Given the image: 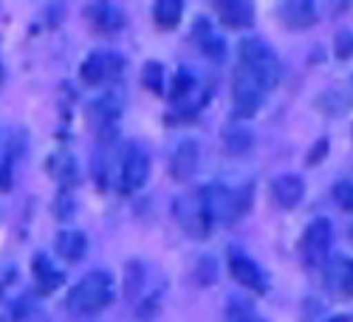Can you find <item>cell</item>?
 Masks as SVG:
<instances>
[{
	"label": "cell",
	"mask_w": 353,
	"mask_h": 322,
	"mask_svg": "<svg viewBox=\"0 0 353 322\" xmlns=\"http://www.w3.org/2000/svg\"><path fill=\"white\" fill-rule=\"evenodd\" d=\"M116 297V285H113V277L110 272H88L65 297V308L74 314V316H94L99 311H105Z\"/></svg>",
	"instance_id": "cell-1"
},
{
	"label": "cell",
	"mask_w": 353,
	"mask_h": 322,
	"mask_svg": "<svg viewBox=\"0 0 353 322\" xmlns=\"http://www.w3.org/2000/svg\"><path fill=\"white\" fill-rule=\"evenodd\" d=\"M201 195H203V207H207L212 226L238 223L252 207V184H246V187L207 184V187H201Z\"/></svg>",
	"instance_id": "cell-2"
},
{
	"label": "cell",
	"mask_w": 353,
	"mask_h": 322,
	"mask_svg": "<svg viewBox=\"0 0 353 322\" xmlns=\"http://www.w3.org/2000/svg\"><path fill=\"white\" fill-rule=\"evenodd\" d=\"M238 60H241L238 66L246 68L249 74H254L269 91L277 88V82L283 77V63L269 43H263L257 37H243L238 43Z\"/></svg>",
	"instance_id": "cell-3"
},
{
	"label": "cell",
	"mask_w": 353,
	"mask_h": 322,
	"mask_svg": "<svg viewBox=\"0 0 353 322\" xmlns=\"http://www.w3.org/2000/svg\"><path fill=\"white\" fill-rule=\"evenodd\" d=\"M150 179V156L141 144L130 141L119 148V167H116V184L122 192H136Z\"/></svg>",
	"instance_id": "cell-4"
},
{
	"label": "cell",
	"mask_w": 353,
	"mask_h": 322,
	"mask_svg": "<svg viewBox=\"0 0 353 322\" xmlns=\"http://www.w3.org/2000/svg\"><path fill=\"white\" fill-rule=\"evenodd\" d=\"M331 246H334V226L328 218H314L303 238H300V257L308 269H322L331 260Z\"/></svg>",
	"instance_id": "cell-5"
},
{
	"label": "cell",
	"mask_w": 353,
	"mask_h": 322,
	"mask_svg": "<svg viewBox=\"0 0 353 322\" xmlns=\"http://www.w3.org/2000/svg\"><path fill=\"white\" fill-rule=\"evenodd\" d=\"M172 215L179 221V226L187 232L190 238H207L212 232L207 207H203V195L201 190H190L172 201Z\"/></svg>",
	"instance_id": "cell-6"
},
{
	"label": "cell",
	"mask_w": 353,
	"mask_h": 322,
	"mask_svg": "<svg viewBox=\"0 0 353 322\" xmlns=\"http://www.w3.org/2000/svg\"><path fill=\"white\" fill-rule=\"evenodd\" d=\"M272 91L266 85H263L254 74H249L246 68L238 66V71H234V79H232V99H234V110H238V116H254L260 110V105L266 102Z\"/></svg>",
	"instance_id": "cell-7"
},
{
	"label": "cell",
	"mask_w": 353,
	"mask_h": 322,
	"mask_svg": "<svg viewBox=\"0 0 353 322\" xmlns=\"http://www.w3.org/2000/svg\"><path fill=\"white\" fill-rule=\"evenodd\" d=\"M226 266H229L232 280L241 283L246 291H254V294H266V291H269L266 272H263L243 249L229 246V252H226Z\"/></svg>",
	"instance_id": "cell-8"
},
{
	"label": "cell",
	"mask_w": 353,
	"mask_h": 322,
	"mask_svg": "<svg viewBox=\"0 0 353 322\" xmlns=\"http://www.w3.org/2000/svg\"><path fill=\"white\" fill-rule=\"evenodd\" d=\"M122 108H125L122 88H110V91H105L97 102H91V108H88V122H91V128H94L102 139H110L108 133H113L116 122H119Z\"/></svg>",
	"instance_id": "cell-9"
},
{
	"label": "cell",
	"mask_w": 353,
	"mask_h": 322,
	"mask_svg": "<svg viewBox=\"0 0 353 322\" xmlns=\"http://www.w3.org/2000/svg\"><path fill=\"white\" fill-rule=\"evenodd\" d=\"M125 71V60L113 51H94L82 63V82L85 85H110Z\"/></svg>",
	"instance_id": "cell-10"
},
{
	"label": "cell",
	"mask_w": 353,
	"mask_h": 322,
	"mask_svg": "<svg viewBox=\"0 0 353 322\" xmlns=\"http://www.w3.org/2000/svg\"><path fill=\"white\" fill-rule=\"evenodd\" d=\"M322 288L334 300H353V257H331L322 266Z\"/></svg>",
	"instance_id": "cell-11"
},
{
	"label": "cell",
	"mask_w": 353,
	"mask_h": 322,
	"mask_svg": "<svg viewBox=\"0 0 353 322\" xmlns=\"http://www.w3.org/2000/svg\"><path fill=\"white\" fill-rule=\"evenodd\" d=\"M85 17L91 23V28L97 34H105V37H113L119 34L125 28V12L113 3H94L85 9Z\"/></svg>",
	"instance_id": "cell-12"
},
{
	"label": "cell",
	"mask_w": 353,
	"mask_h": 322,
	"mask_svg": "<svg viewBox=\"0 0 353 322\" xmlns=\"http://www.w3.org/2000/svg\"><path fill=\"white\" fill-rule=\"evenodd\" d=\"M277 17L285 28H294V32H303V28H311L316 23V6L311 0H285V3L277 6Z\"/></svg>",
	"instance_id": "cell-13"
},
{
	"label": "cell",
	"mask_w": 353,
	"mask_h": 322,
	"mask_svg": "<svg viewBox=\"0 0 353 322\" xmlns=\"http://www.w3.org/2000/svg\"><path fill=\"white\" fill-rule=\"evenodd\" d=\"M198 164H201V148L195 139H184L179 148L172 153V161H170V172L175 181H190L192 175L198 172Z\"/></svg>",
	"instance_id": "cell-14"
},
{
	"label": "cell",
	"mask_w": 353,
	"mask_h": 322,
	"mask_svg": "<svg viewBox=\"0 0 353 322\" xmlns=\"http://www.w3.org/2000/svg\"><path fill=\"white\" fill-rule=\"evenodd\" d=\"M303 195H305L303 175L285 172V175H277V179L272 181V201L277 203L280 210H294L303 201Z\"/></svg>",
	"instance_id": "cell-15"
},
{
	"label": "cell",
	"mask_w": 353,
	"mask_h": 322,
	"mask_svg": "<svg viewBox=\"0 0 353 322\" xmlns=\"http://www.w3.org/2000/svg\"><path fill=\"white\" fill-rule=\"evenodd\" d=\"M215 12L226 28H246L254 23V6L246 0H218Z\"/></svg>",
	"instance_id": "cell-16"
},
{
	"label": "cell",
	"mask_w": 353,
	"mask_h": 322,
	"mask_svg": "<svg viewBox=\"0 0 353 322\" xmlns=\"http://www.w3.org/2000/svg\"><path fill=\"white\" fill-rule=\"evenodd\" d=\"M32 269H34L37 294H54V291L60 288V285H63V280H65V272L57 269L48 254H37V257L32 260Z\"/></svg>",
	"instance_id": "cell-17"
},
{
	"label": "cell",
	"mask_w": 353,
	"mask_h": 322,
	"mask_svg": "<svg viewBox=\"0 0 353 322\" xmlns=\"http://www.w3.org/2000/svg\"><path fill=\"white\" fill-rule=\"evenodd\" d=\"M54 249L63 260L79 263L88 254V238H85V232H79V229H63L60 235H57V241H54Z\"/></svg>",
	"instance_id": "cell-18"
},
{
	"label": "cell",
	"mask_w": 353,
	"mask_h": 322,
	"mask_svg": "<svg viewBox=\"0 0 353 322\" xmlns=\"http://www.w3.org/2000/svg\"><path fill=\"white\" fill-rule=\"evenodd\" d=\"M221 139H223V150H226L229 156H243V153L252 150V144H254L252 130H246L243 125H232V128H226Z\"/></svg>",
	"instance_id": "cell-19"
},
{
	"label": "cell",
	"mask_w": 353,
	"mask_h": 322,
	"mask_svg": "<svg viewBox=\"0 0 353 322\" xmlns=\"http://www.w3.org/2000/svg\"><path fill=\"white\" fill-rule=\"evenodd\" d=\"M181 14H184L181 0H159V3L153 6V17H156L159 28H164V32H170V28L179 26Z\"/></svg>",
	"instance_id": "cell-20"
},
{
	"label": "cell",
	"mask_w": 353,
	"mask_h": 322,
	"mask_svg": "<svg viewBox=\"0 0 353 322\" xmlns=\"http://www.w3.org/2000/svg\"><path fill=\"white\" fill-rule=\"evenodd\" d=\"M192 91H198V79L190 68H179L172 77V88H170V99L172 102H187L192 97Z\"/></svg>",
	"instance_id": "cell-21"
},
{
	"label": "cell",
	"mask_w": 353,
	"mask_h": 322,
	"mask_svg": "<svg viewBox=\"0 0 353 322\" xmlns=\"http://www.w3.org/2000/svg\"><path fill=\"white\" fill-rule=\"evenodd\" d=\"M226 322H263V319H260V314L252 308V303L234 297V300L229 303V308H226Z\"/></svg>",
	"instance_id": "cell-22"
},
{
	"label": "cell",
	"mask_w": 353,
	"mask_h": 322,
	"mask_svg": "<svg viewBox=\"0 0 353 322\" xmlns=\"http://www.w3.org/2000/svg\"><path fill=\"white\" fill-rule=\"evenodd\" d=\"M144 277H147V272H144V266H141L139 260L128 263V280H125V291H128V297H130V300H136V297L141 294Z\"/></svg>",
	"instance_id": "cell-23"
},
{
	"label": "cell",
	"mask_w": 353,
	"mask_h": 322,
	"mask_svg": "<svg viewBox=\"0 0 353 322\" xmlns=\"http://www.w3.org/2000/svg\"><path fill=\"white\" fill-rule=\"evenodd\" d=\"M141 82H144L147 91L164 94V68L159 63H147L144 66V74H141Z\"/></svg>",
	"instance_id": "cell-24"
},
{
	"label": "cell",
	"mask_w": 353,
	"mask_h": 322,
	"mask_svg": "<svg viewBox=\"0 0 353 322\" xmlns=\"http://www.w3.org/2000/svg\"><path fill=\"white\" fill-rule=\"evenodd\" d=\"M334 201L339 203V210L353 212V181H339L334 187Z\"/></svg>",
	"instance_id": "cell-25"
},
{
	"label": "cell",
	"mask_w": 353,
	"mask_h": 322,
	"mask_svg": "<svg viewBox=\"0 0 353 322\" xmlns=\"http://www.w3.org/2000/svg\"><path fill=\"white\" fill-rule=\"evenodd\" d=\"M198 272H201V274H195V277H198V283H203V285L215 283V260L203 257V260L198 263Z\"/></svg>",
	"instance_id": "cell-26"
},
{
	"label": "cell",
	"mask_w": 353,
	"mask_h": 322,
	"mask_svg": "<svg viewBox=\"0 0 353 322\" xmlns=\"http://www.w3.org/2000/svg\"><path fill=\"white\" fill-rule=\"evenodd\" d=\"M336 57L339 60H350L353 57V34L350 32H342L336 37Z\"/></svg>",
	"instance_id": "cell-27"
},
{
	"label": "cell",
	"mask_w": 353,
	"mask_h": 322,
	"mask_svg": "<svg viewBox=\"0 0 353 322\" xmlns=\"http://www.w3.org/2000/svg\"><path fill=\"white\" fill-rule=\"evenodd\" d=\"M325 150H328V141H325V139L316 141V148H311V150H308V164H319V161H322V156H325Z\"/></svg>",
	"instance_id": "cell-28"
},
{
	"label": "cell",
	"mask_w": 353,
	"mask_h": 322,
	"mask_svg": "<svg viewBox=\"0 0 353 322\" xmlns=\"http://www.w3.org/2000/svg\"><path fill=\"white\" fill-rule=\"evenodd\" d=\"M328 322H345V316H334V319H328Z\"/></svg>",
	"instance_id": "cell-29"
},
{
	"label": "cell",
	"mask_w": 353,
	"mask_h": 322,
	"mask_svg": "<svg viewBox=\"0 0 353 322\" xmlns=\"http://www.w3.org/2000/svg\"><path fill=\"white\" fill-rule=\"evenodd\" d=\"M347 238H350V243H353V226H350V232H347Z\"/></svg>",
	"instance_id": "cell-30"
},
{
	"label": "cell",
	"mask_w": 353,
	"mask_h": 322,
	"mask_svg": "<svg viewBox=\"0 0 353 322\" xmlns=\"http://www.w3.org/2000/svg\"><path fill=\"white\" fill-rule=\"evenodd\" d=\"M0 79H3V71H0Z\"/></svg>",
	"instance_id": "cell-31"
}]
</instances>
